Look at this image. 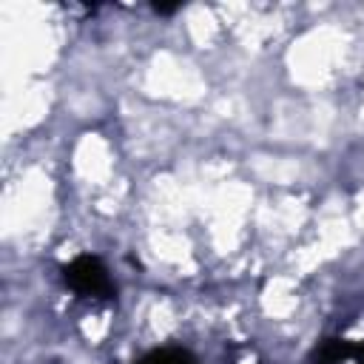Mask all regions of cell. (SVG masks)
I'll return each instance as SVG.
<instances>
[{
    "instance_id": "cell-1",
    "label": "cell",
    "mask_w": 364,
    "mask_h": 364,
    "mask_svg": "<svg viewBox=\"0 0 364 364\" xmlns=\"http://www.w3.org/2000/svg\"><path fill=\"white\" fill-rule=\"evenodd\" d=\"M60 279L80 299H117V282L97 253H77L74 259H68L60 267Z\"/></svg>"
},
{
    "instance_id": "cell-2",
    "label": "cell",
    "mask_w": 364,
    "mask_h": 364,
    "mask_svg": "<svg viewBox=\"0 0 364 364\" xmlns=\"http://www.w3.org/2000/svg\"><path fill=\"white\" fill-rule=\"evenodd\" d=\"M313 364H364V341L324 338L313 350Z\"/></svg>"
},
{
    "instance_id": "cell-3",
    "label": "cell",
    "mask_w": 364,
    "mask_h": 364,
    "mask_svg": "<svg viewBox=\"0 0 364 364\" xmlns=\"http://www.w3.org/2000/svg\"><path fill=\"white\" fill-rule=\"evenodd\" d=\"M134 364H199V358L182 344H162L139 355Z\"/></svg>"
}]
</instances>
